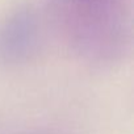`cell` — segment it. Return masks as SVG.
Masks as SVG:
<instances>
[{"label":"cell","instance_id":"cell-1","mask_svg":"<svg viewBox=\"0 0 134 134\" xmlns=\"http://www.w3.org/2000/svg\"><path fill=\"white\" fill-rule=\"evenodd\" d=\"M116 0H74L71 42L84 59L107 64L121 59L126 50L125 20Z\"/></svg>","mask_w":134,"mask_h":134},{"label":"cell","instance_id":"cell-2","mask_svg":"<svg viewBox=\"0 0 134 134\" xmlns=\"http://www.w3.org/2000/svg\"><path fill=\"white\" fill-rule=\"evenodd\" d=\"M37 43V25L29 12H19L0 28V60L13 64L26 60Z\"/></svg>","mask_w":134,"mask_h":134}]
</instances>
